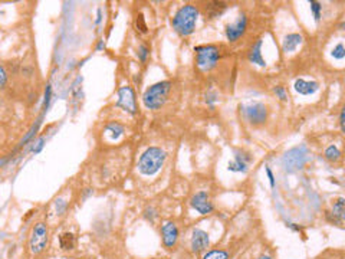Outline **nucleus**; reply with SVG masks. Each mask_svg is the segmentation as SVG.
Returning <instances> with one entry per match:
<instances>
[{
  "label": "nucleus",
  "mask_w": 345,
  "mask_h": 259,
  "mask_svg": "<svg viewBox=\"0 0 345 259\" xmlns=\"http://www.w3.org/2000/svg\"><path fill=\"white\" fill-rule=\"evenodd\" d=\"M199 17V9L194 5H184L178 9L173 17V29L180 36H189L194 32Z\"/></svg>",
  "instance_id": "f257e3e1"
},
{
  "label": "nucleus",
  "mask_w": 345,
  "mask_h": 259,
  "mask_svg": "<svg viewBox=\"0 0 345 259\" xmlns=\"http://www.w3.org/2000/svg\"><path fill=\"white\" fill-rule=\"evenodd\" d=\"M171 81H161L151 85L150 88L143 95V102H144L145 108L157 111L161 107H164L167 98H169L170 91H171Z\"/></svg>",
  "instance_id": "f03ea898"
},
{
  "label": "nucleus",
  "mask_w": 345,
  "mask_h": 259,
  "mask_svg": "<svg viewBox=\"0 0 345 259\" xmlns=\"http://www.w3.org/2000/svg\"><path fill=\"white\" fill-rule=\"evenodd\" d=\"M166 159H167V154L164 150H161L158 147H150L140 157L138 170L144 176H153L163 167Z\"/></svg>",
  "instance_id": "7ed1b4c3"
},
{
  "label": "nucleus",
  "mask_w": 345,
  "mask_h": 259,
  "mask_svg": "<svg viewBox=\"0 0 345 259\" xmlns=\"http://www.w3.org/2000/svg\"><path fill=\"white\" fill-rule=\"evenodd\" d=\"M196 52V64L201 71L213 69L220 59V49L215 45H201L194 48Z\"/></svg>",
  "instance_id": "20e7f679"
},
{
  "label": "nucleus",
  "mask_w": 345,
  "mask_h": 259,
  "mask_svg": "<svg viewBox=\"0 0 345 259\" xmlns=\"http://www.w3.org/2000/svg\"><path fill=\"white\" fill-rule=\"evenodd\" d=\"M49 232L46 223L43 222H38L32 229V235L29 239V248L33 255H39L45 251L46 245H48Z\"/></svg>",
  "instance_id": "39448f33"
},
{
  "label": "nucleus",
  "mask_w": 345,
  "mask_h": 259,
  "mask_svg": "<svg viewBox=\"0 0 345 259\" xmlns=\"http://www.w3.org/2000/svg\"><path fill=\"white\" fill-rule=\"evenodd\" d=\"M243 115L246 121L252 125H260L268 120V108L262 102H255L248 107H243Z\"/></svg>",
  "instance_id": "423d86ee"
},
{
  "label": "nucleus",
  "mask_w": 345,
  "mask_h": 259,
  "mask_svg": "<svg viewBox=\"0 0 345 259\" xmlns=\"http://www.w3.org/2000/svg\"><path fill=\"white\" fill-rule=\"evenodd\" d=\"M305 159V148L304 147H297V148H292L290 151L285 154V157H283V166L289 171L297 170V169H301L304 166Z\"/></svg>",
  "instance_id": "0eeeda50"
},
{
  "label": "nucleus",
  "mask_w": 345,
  "mask_h": 259,
  "mask_svg": "<svg viewBox=\"0 0 345 259\" xmlns=\"http://www.w3.org/2000/svg\"><path fill=\"white\" fill-rule=\"evenodd\" d=\"M117 107H121L124 111L129 114L137 113V99L134 89L131 87H122L118 91V101H117Z\"/></svg>",
  "instance_id": "6e6552de"
},
{
  "label": "nucleus",
  "mask_w": 345,
  "mask_h": 259,
  "mask_svg": "<svg viewBox=\"0 0 345 259\" xmlns=\"http://www.w3.org/2000/svg\"><path fill=\"white\" fill-rule=\"evenodd\" d=\"M161 239L167 251H173L178 242V227L174 222H166L161 226Z\"/></svg>",
  "instance_id": "1a4fd4ad"
},
{
  "label": "nucleus",
  "mask_w": 345,
  "mask_h": 259,
  "mask_svg": "<svg viewBox=\"0 0 345 259\" xmlns=\"http://www.w3.org/2000/svg\"><path fill=\"white\" fill-rule=\"evenodd\" d=\"M246 29H248V17H246V15H241L234 23L226 26V38H227V41L237 42L245 35Z\"/></svg>",
  "instance_id": "9d476101"
},
{
  "label": "nucleus",
  "mask_w": 345,
  "mask_h": 259,
  "mask_svg": "<svg viewBox=\"0 0 345 259\" xmlns=\"http://www.w3.org/2000/svg\"><path fill=\"white\" fill-rule=\"evenodd\" d=\"M192 206L194 211L200 215H209L213 212V203L210 200V196L206 192H199L192 197Z\"/></svg>",
  "instance_id": "9b49d317"
},
{
  "label": "nucleus",
  "mask_w": 345,
  "mask_h": 259,
  "mask_svg": "<svg viewBox=\"0 0 345 259\" xmlns=\"http://www.w3.org/2000/svg\"><path fill=\"white\" fill-rule=\"evenodd\" d=\"M250 162H252V157L249 154L239 150L234 153L232 162L229 163V170L234 171V173H246Z\"/></svg>",
  "instance_id": "f8f14e48"
},
{
  "label": "nucleus",
  "mask_w": 345,
  "mask_h": 259,
  "mask_svg": "<svg viewBox=\"0 0 345 259\" xmlns=\"http://www.w3.org/2000/svg\"><path fill=\"white\" fill-rule=\"evenodd\" d=\"M192 251L194 253H200V252H204L207 248H209V235L207 232L201 230V229H194L192 235Z\"/></svg>",
  "instance_id": "ddd939ff"
},
{
  "label": "nucleus",
  "mask_w": 345,
  "mask_h": 259,
  "mask_svg": "<svg viewBox=\"0 0 345 259\" xmlns=\"http://www.w3.org/2000/svg\"><path fill=\"white\" fill-rule=\"evenodd\" d=\"M345 218V200L344 197H339L337 202L334 203L332 206V211L327 213V219H328L331 223H335V225H342Z\"/></svg>",
  "instance_id": "4468645a"
},
{
  "label": "nucleus",
  "mask_w": 345,
  "mask_h": 259,
  "mask_svg": "<svg viewBox=\"0 0 345 259\" xmlns=\"http://www.w3.org/2000/svg\"><path fill=\"white\" fill-rule=\"evenodd\" d=\"M294 88L301 95H312V94H315L320 89V84L315 81H306V80L299 78L294 84Z\"/></svg>",
  "instance_id": "2eb2a0df"
},
{
  "label": "nucleus",
  "mask_w": 345,
  "mask_h": 259,
  "mask_svg": "<svg viewBox=\"0 0 345 259\" xmlns=\"http://www.w3.org/2000/svg\"><path fill=\"white\" fill-rule=\"evenodd\" d=\"M262 39H257L248 50V59L250 64H256L259 66H265L266 62L263 57H262Z\"/></svg>",
  "instance_id": "dca6fc26"
},
{
  "label": "nucleus",
  "mask_w": 345,
  "mask_h": 259,
  "mask_svg": "<svg viewBox=\"0 0 345 259\" xmlns=\"http://www.w3.org/2000/svg\"><path fill=\"white\" fill-rule=\"evenodd\" d=\"M301 43H302V36L299 33H289V35L285 36V39L282 42V50L285 54L294 52Z\"/></svg>",
  "instance_id": "f3484780"
},
{
  "label": "nucleus",
  "mask_w": 345,
  "mask_h": 259,
  "mask_svg": "<svg viewBox=\"0 0 345 259\" xmlns=\"http://www.w3.org/2000/svg\"><path fill=\"white\" fill-rule=\"evenodd\" d=\"M59 245L64 251H71L75 246V236L71 232H65L59 236Z\"/></svg>",
  "instance_id": "a211bd4d"
},
{
  "label": "nucleus",
  "mask_w": 345,
  "mask_h": 259,
  "mask_svg": "<svg viewBox=\"0 0 345 259\" xmlns=\"http://www.w3.org/2000/svg\"><path fill=\"white\" fill-rule=\"evenodd\" d=\"M226 9V3L223 2H211L207 6V10H209V16L210 17H216L219 16L223 10Z\"/></svg>",
  "instance_id": "6ab92c4d"
},
{
  "label": "nucleus",
  "mask_w": 345,
  "mask_h": 259,
  "mask_svg": "<svg viewBox=\"0 0 345 259\" xmlns=\"http://www.w3.org/2000/svg\"><path fill=\"white\" fill-rule=\"evenodd\" d=\"M203 259H230V256H229V252L227 251L213 249V251H209L207 253H204Z\"/></svg>",
  "instance_id": "aec40b11"
},
{
  "label": "nucleus",
  "mask_w": 345,
  "mask_h": 259,
  "mask_svg": "<svg viewBox=\"0 0 345 259\" xmlns=\"http://www.w3.org/2000/svg\"><path fill=\"white\" fill-rule=\"evenodd\" d=\"M325 159L329 162H338L341 159V151L337 146H329L325 150Z\"/></svg>",
  "instance_id": "412c9836"
},
{
  "label": "nucleus",
  "mask_w": 345,
  "mask_h": 259,
  "mask_svg": "<svg viewBox=\"0 0 345 259\" xmlns=\"http://www.w3.org/2000/svg\"><path fill=\"white\" fill-rule=\"evenodd\" d=\"M309 6H311V10H312L313 19H315L316 22H320V19H321L322 5H321V3H320V2H315V0H311V2H309Z\"/></svg>",
  "instance_id": "4be33fe9"
},
{
  "label": "nucleus",
  "mask_w": 345,
  "mask_h": 259,
  "mask_svg": "<svg viewBox=\"0 0 345 259\" xmlns=\"http://www.w3.org/2000/svg\"><path fill=\"white\" fill-rule=\"evenodd\" d=\"M108 131H111L113 133V137L117 140V138L120 137L121 134L124 133V127L122 125H120L118 122H114V124H111V125H108Z\"/></svg>",
  "instance_id": "5701e85b"
},
{
  "label": "nucleus",
  "mask_w": 345,
  "mask_h": 259,
  "mask_svg": "<svg viewBox=\"0 0 345 259\" xmlns=\"http://www.w3.org/2000/svg\"><path fill=\"white\" fill-rule=\"evenodd\" d=\"M136 28H137V31H140L141 33H145L147 31H148L147 23H145V20H144V16H143L141 13H140L136 19Z\"/></svg>",
  "instance_id": "b1692460"
},
{
  "label": "nucleus",
  "mask_w": 345,
  "mask_h": 259,
  "mask_svg": "<svg viewBox=\"0 0 345 259\" xmlns=\"http://www.w3.org/2000/svg\"><path fill=\"white\" fill-rule=\"evenodd\" d=\"M332 57L337 58V59H344L345 49H344V45H342V43H338L337 46L334 48V50H332Z\"/></svg>",
  "instance_id": "393cba45"
},
{
  "label": "nucleus",
  "mask_w": 345,
  "mask_h": 259,
  "mask_svg": "<svg viewBox=\"0 0 345 259\" xmlns=\"http://www.w3.org/2000/svg\"><path fill=\"white\" fill-rule=\"evenodd\" d=\"M148 55H150V49H148V46H147V45H141V46L138 48V58H140L143 62H145Z\"/></svg>",
  "instance_id": "a878e982"
},
{
  "label": "nucleus",
  "mask_w": 345,
  "mask_h": 259,
  "mask_svg": "<svg viewBox=\"0 0 345 259\" xmlns=\"http://www.w3.org/2000/svg\"><path fill=\"white\" fill-rule=\"evenodd\" d=\"M50 97H52V88H50V85H48L46 91H45V99H43V113L48 110L49 102H50Z\"/></svg>",
  "instance_id": "bb28decb"
},
{
  "label": "nucleus",
  "mask_w": 345,
  "mask_h": 259,
  "mask_svg": "<svg viewBox=\"0 0 345 259\" xmlns=\"http://www.w3.org/2000/svg\"><path fill=\"white\" fill-rule=\"evenodd\" d=\"M144 218L148 220V222H151L153 223L154 219L157 218V211L155 209H153V208H147L144 212Z\"/></svg>",
  "instance_id": "cd10ccee"
},
{
  "label": "nucleus",
  "mask_w": 345,
  "mask_h": 259,
  "mask_svg": "<svg viewBox=\"0 0 345 259\" xmlns=\"http://www.w3.org/2000/svg\"><path fill=\"white\" fill-rule=\"evenodd\" d=\"M273 92H275V95L279 98V99H282V101L286 99V91H285V88L281 87V85L275 87V88H273Z\"/></svg>",
  "instance_id": "c85d7f7f"
},
{
  "label": "nucleus",
  "mask_w": 345,
  "mask_h": 259,
  "mask_svg": "<svg viewBox=\"0 0 345 259\" xmlns=\"http://www.w3.org/2000/svg\"><path fill=\"white\" fill-rule=\"evenodd\" d=\"M8 82V73L5 71V68L0 65V88H3Z\"/></svg>",
  "instance_id": "c756f323"
},
{
  "label": "nucleus",
  "mask_w": 345,
  "mask_h": 259,
  "mask_svg": "<svg viewBox=\"0 0 345 259\" xmlns=\"http://www.w3.org/2000/svg\"><path fill=\"white\" fill-rule=\"evenodd\" d=\"M65 209H66V203L62 202V200H58V202H57L58 215H64Z\"/></svg>",
  "instance_id": "7c9ffc66"
},
{
  "label": "nucleus",
  "mask_w": 345,
  "mask_h": 259,
  "mask_svg": "<svg viewBox=\"0 0 345 259\" xmlns=\"http://www.w3.org/2000/svg\"><path fill=\"white\" fill-rule=\"evenodd\" d=\"M266 174H268V178H269V182H271V186L275 187V176H273L272 170L269 169V167H266Z\"/></svg>",
  "instance_id": "2f4dec72"
},
{
  "label": "nucleus",
  "mask_w": 345,
  "mask_h": 259,
  "mask_svg": "<svg viewBox=\"0 0 345 259\" xmlns=\"http://www.w3.org/2000/svg\"><path fill=\"white\" fill-rule=\"evenodd\" d=\"M43 143H45V138H39V141L36 143V147H33V151L35 153H39L40 150H42V147H43Z\"/></svg>",
  "instance_id": "473e14b6"
},
{
  "label": "nucleus",
  "mask_w": 345,
  "mask_h": 259,
  "mask_svg": "<svg viewBox=\"0 0 345 259\" xmlns=\"http://www.w3.org/2000/svg\"><path fill=\"white\" fill-rule=\"evenodd\" d=\"M339 127H341V130L344 131V110H342L341 114H339Z\"/></svg>",
  "instance_id": "72a5a7b5"
},
{
  "label": "nucleus",
  "mask_w": 345,
  "mask_h": 259,
  "mask_svg": "<svg viewBox=\"0 0 345 259\" xmlns=\"http://www.w3.org/2000/svg\"><path fill=\"white\" fill-rule=\"evenodd\" d=\"M286 226H289L292 230H295V232H301V227L297 226L295 223H286Z\"/></svg>",
  "instance_id": "f704fd0d"
},
{
  "label": "nucleus",
  "mask_w": 345,
  "mask_h": 259,
  "mask_svg": "<svg viewBox=\"0 0 345 259\" xmlns=\"http://www.w3.org/2000/svg\"><path fill=\"white\" fill-rule=\"evenodd\" d=\"M105 48V43L104 41H99V43H98V50H101V49Z\"/></svg>",
  "instance_id": "c9c22d12"
},
{
  "label": "nucleus",
  "mask_w": 345,
  "mask_h": 259,
  "mask_svg": "<svg viewBox=\"0 0 345 259\" xmlns=\"http://www.w3.org/2000/svg\"><path fill=\"white\" fill-rule=\"evenodd\" d=\"M257 259H272V258H271L269 255H262V256H259Z\"/></svg>",
  "instance_id": "e433bc0d"
},
{
  "label": "nucleus",
  "mask_w": 345,
  "mask_h": 259,
  "mask_svg": "<svg viewBox=\"0 0 345 259\" xmlns=\"http://www.w3.org/2000/svg\"><path fill=\"white\" fill-rule=\"evenodd\" d=\"M154 259H163V258H154Z\"/></svg>",
  "instance_id": "4c0bfd02"
},
{
  "label": "nucleus",
  "mask_w": 345,
  "mask_h": 259,
  "mask_svg": "<svg viewBox=\"0 0 345 259\" xmlns=\"http://www.w3.org/2000/svg\"><path fill=\"white\" fill-rule=\"evenodd\" d=\"M325 259H334V258H325Z\"/></svg>",
  "instance_id": "58836bf2"
}]
</instances>
